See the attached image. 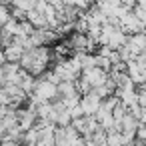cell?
<instances>
[{"mask_svg": "<svg viewBox=\"0 0 146 146\" xmlns=\"http://www.w3.org/2000/svg\"><path fill=\"white\" fill-rule=\"evenodd\" d=\"M32 96L38 98L40 102H46V100L52 102V100L58 96V84H54V82H50V80H44V78H38Z\"/></svg>", "mask_w": 146, "mask_h": 146, "instance_id": "1", "label": "cell"}, {"mask_svg": "<svg viewBox=\"0 0 146 146\" xmlns=\"http://www.w3.org/2000/svg\"><path fill=\"white\" fill-rule=\"evenodd\" d=\"M100 104H102V98L96 96L92 90L80 98V106H82V110H84V116H94V114L98 112Z\"/></svg>", "mask_w": 146, "mask_h": 146, "instance_id": "2", "label": "cell"}, {"mask_svg": "<svg viewBox=\"0 0 146 146\" xmlns=\"http://www.w3.org/2000/svg\"><path fill=\"white\" fill-rule=\"evenodd\" d=\"M24 46H20V44H16V42H12L10 46H6L4 48V54H6V62H20V58H22V54H24Z\"/></svg>", "mask_w": 146, "mask_h": 146, "instance_id": "3", "label": "cell"}, {"mask_svg": "<svg viewBox=\"0 0 146 146\" xmlns=\"http://www.w3.org/2000/svg\"><path fill=\"white\" fill-rule=\"evenodd\" d=\"M26 18L34 24V28H48V20H46V16H44V14H40L36 8H34V10H30Z\"/></svg>", "mask_w": 146, "mask_h": 146, "instance_id": "4", "label": "cell"}, {"mask_svg": "<svg viewBox=\"0 0 146 146\" xmlns=\"http://www.w3.org/2000/svg\"><path fill=\"white\" fill-rule=\"evenodd\" d=\"M10 6H18V8L30 12L36 8V0H10Z\"/></svg>", "mask_w": 146, "mask_h": 146, "instance_id": "5", "label": "cell"}, {"mask_svg": "<svg viewBox=\"0 0 146 146\" xmlns=\"http://www.w3.org/2000/svg\"><path fill=\"white\" fill-rule=\"evenodd\" d=\"M96 66H98V68H104V70L110 72V68H112V60L106 58V56H102V54H96Z\"/></svg>", "mask_w": 146, "mask_h": 146, "instance_id": "6", "label": "cell"}, {"mask_svg": "<svg viewBox=\"0 0 146 146\" xmlns=\"http://www.w3.org/2000/svg\"><path fill=\"white\" fill-rule=\"evenodd\" d=\"M70 114H72V118H80V116H84V110H82V106L78 104V106L70 108Z\"/></svg>", "mask_w": 146, "mask_h": 146, "instance_id": "7", "label": "cell"}, {"mask_svg": "<svg viewBox=\"0 0 146 146\" xmlns=\"http://www.w3.org/2000/svg\"><path fill=\"white\" fill-rule=\"evenodd\" d=\"M0 146H22V142H18V140H10V138H4L2 142H0Z\"/></svg>", "mask_w": 146, "mask_h": 146, "instance_id": "8", "label": "cell"}, {"mask_svg": "<svg viewBox=\"0 0 146 146\" xmlns=\"http://www.w3.org/2000/svg\"><path fill=\"white\" fill-rule=\"evenodd\" d=\"M6 62V54H4V48L0 46V64H4Z\"/></svg>", "mask_w": 146, "mask_h": 146, "instance_id": "9", "label": "cell"}]
</instances>
